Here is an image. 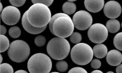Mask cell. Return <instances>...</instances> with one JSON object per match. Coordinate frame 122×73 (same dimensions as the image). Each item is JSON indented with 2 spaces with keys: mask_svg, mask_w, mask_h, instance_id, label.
Returning a JSON list of instances; mask_svg holds the SVG:
<instances>
[{
  "mask_svg": "<svg viewBox=\"0 0 122 73\" xmlns=\"http://www.w3.org/2000/svg\"><path fill=\"white\" fill-rule=\"evenodd\" d=\"M26 11L29 23L32 26L37 28L47 26L51 17L49 8L42 4H33Z\"/></svg>",
  "mask_w": 122,
  "mask_h": 73,
  "instance_id": "obj_1",
  "label": "cell"
},
{
  "mask_svg": "<svg viewBox=\"0 0 122 73\" xmlns=\"http://www.w3.org/2000/svg\"><path fill=\"white\" fill-rule=\"evenodd\" d=\"M46 49L48 54L53 59L62 60L66 58L69 54L70 45L65 38L55 37L48 42Z\"/></svg>",
  "mask_w": 122,
  "mask_h": 73,
  "instance_id": "obj_2",
  "label": "cell"
},
{
  "mask_svg": "<svg viewBox=\"0 0 122 73\" xmlns=\"http://www.w3.org/2000/svg\"><path fill=\"white\" fill-rule=\"evenodd\" d=\"M52 66L51 60L42 53L33 55L29 59L27 67L30 73H49Z\"/></svg>",
  "mask_w": 122,
  "mask_h": 73,
  "instance_id": "obj_3",
  "label": "cell"
},
{
  "mask_svg": "<svg viewBox=\"0 0 122 73\" xmlns=\"http://www.w3.org/2000/svg\"><path fill=\"white\" fill-rule=\"evenodd\" d=\"M93 50L87 44L80 43L73 46L71 51V57L75 64L85 65L90 63L93 57Z\"/></svg>",
  "mask_w": 122,
  "mask_h": 73,
  "instance_id": "obj_4",
  "label": "cell"
},
{
  "mask_svg": "<svg viewBox=\"0 0 122 73\" xmlns=\"http://www.w3.org/2000/svg\"><path fill=\"white\" fill-rule=\"evenodd\" d=\"M30 52V48L26 42L22 40H17L10 43L8 54L12 61L20 63L28 58Z\"/></svg>",
  "mask_w": 122,
  "mask_h": 73,
  "instance_id": "obj_5",
  "label": "cell"
},
{
  "mask_svg": "<svg viewBox=\"0 0 122 73\" xmlns=\"http://www.w3.org/2000/svg\"><path fill=\"white\" fill-rule=\"evenodd\" d=\"M74 27L73 21L69 16L60 17L53 24V34L59 38H67L73 33Z\"/></svg>",
  "mask_w": 122,
  "mask_h": 73,
  "instance_id": "obj_6",
  "label": "cell"
},
{
  "mask_svg": "<svg viewBox=\"0 0 122 73\" xmlns=\"http://www.w3.org/2000/svg\"><path fill=\"white\" fill-rule=\"evenodd\" d=\"M88 36L92 42L101 43L104 42L107 38L108 31L103 24L95 23L90 27L88 32Z\"/></svg>",
  "mask_w": 122,
  "mask_h": 73,
  "instance_id": "obj_7",
  "label": "cell"
},
{
  "mask_svg": "<svg viewBox=\"0 0 122 73\" xmlns=\"http://www.w3.org/2000/svg\"><path fill=\"white\" fill-rule=\"evenodd\" d=\"M74 27L80 31H85L91 26L93 18L89 12L85 10L76 12L72 18Z\"/></svg>",
  "mask_w": 122,
  "mask_h": 73,
  "instance_id": "obj_8",
  "label": "cell"
},
{
  "mask_svg": "<svg viewBox=\"0 0 122 73\" xmlns=\"http://www.w3.org/2000/svg\"><path fill=\"white\" fill-rule=\"evenodd\" d=\"M20 12L16 7L12 6H7L1 13L2 20L8 25H13L18 23L20 18Z\"/></svg>",
  "mask_w": 122,
  "mask_h": 73,
  "instance_id": "obj_9",
  "label": "cell"
},
{
  "mask_svg": "<svg viewBox=\"0 0 122 73\" xmlns=\"http://www.w3.org/2000/svg\"><path fill=\"white\" fill-rule=\"evenodd\" d=\"M105 15L110 19H115L118 18L122 13L121 5L115 1H110L105 4L104 7Z\"/></svg>",
  "mask_w": 122,
  "mask_h": 73,
  "instance_id": "obj_10",
  "label": "cell"
},
{
  "mask_svg": "<svg viewBox=\"0 0 122 73\" xmlns=\"http://www.w3.org/2000/svg\"><path fill=\"white\" fill-rule=\"evenodd\" d=\"M106 60L107 63L110 65L117 66L122 62V53L117 50H112L107 53Z\"/></svg>",
  "mask_w": 122,
  "mask_h": 73,
  "instance_id": "obj_11",
  "label": "cell"
},
{
  "mask_svg": "<svg viewBox=\"0 0 122 73\" xmlns=\"http://www.w3.org/2000/svg\"><path fill=\"white\" fill-rule=\"evenodd\" d=\"M21 23L23 28L29 33L32 34H39L45 30L46 27L42 28H37L32 26L28 21L26 16V11L24 13L22 18Z\"/></svg>",
  "mask_w": 122,
  "mask_h": 73,
  "instance_id": "obj_12",
  "label": "cell"
},
{
  "mask_svg": "<svg viewBox=\"0 0 122 73\" xmlns=\"http://www.w3.org/2000/svg\"><path fill=\"white\" fill-rule=\"evenodd\" d=\"M105 4L104 0H87L84 1L86 9L90 12L97 13L100 11L103 8Z\"/></svg>",
  "mask_w": 122,
  "mask_h": 73,
  "instance_id": "obj_13",
  "label": "cell"
},
{
  "mask_svg": "<svg viewBox=\"0 0 122 73\" xmlns=\"http://www.w3.org/2000/svg\"><path fill=\"white\" fill-rule=\"evenodd\" d=\"M93 50L94 56L99 59L103 58L108 53L107 47L103 44H98L95 45Z\"/></svg>",
  "mask_w": 122,
  "mask_h": 73,
  "instance_id": "obj_14",
  "label": "cell"
},
{
  "mask_svg": "<svg viewBox=\"0 0 122 73\" xmlns=\"http://www.w3.org/2000/svg\"><path fill=\"white\" fill-rule=\"evenodd\" d=\"M106 27L109 32L115 33L120 30L121 24L119 21L116 19L108 20L106 24Z\"/></svg>",
  "mask_w": 122,
  "mask_h": 73,
  "instance_id": "obj_15",
  "label": "cell"
},
{
  "mask_svg": "<svg viewBox=\"0 0 122 73\" xmlns=\"http://www.w3.org/2000/svg\"><path fill=\"white\" fill-rule=\"evenodd\" d=\"M63 11L67 15H72L76 10V6L75 3L70 1L66 2L62 6Z\"/></svg>",
  "mask_w": 122,
  "mask_h": 73,
  "instance_id": "obj_16",
  "label": "cell"
},
{
  "mask_svg": "<svg viewBox=\"0 0 122 73\" xmlns=\"http://www.w3.org/2000/svg\"><path fill=\"white\" fill-rule=\"evenodd\" d=\"M1 52H5L9 48L10 42L9 39L4 35H0Z\"/></svg>",
  "mask_w": 122,
  "mask_h": 73,
  "instance_id": "obj_17",
  "label": "cell"
},
{
  "mask_svg": "<svg viewBox=\"0 0 122 73\" xmlns=\"http://www.w3.org/2000/svg\"><path fill=\"white\" fill-rule=\"evenodd\" d=\"M113 43L116 49L122 51V32L119 33L115 35L114 38Z\"/></svg>",
  "mask_w": 122,
  "mask_h": 73,
  "instance_id": "obj_18",
  "label": "cell"
},
{
  "mask_svg": "<svg viewBox=\"0 0 122 73\" xmlns=\"http://www.w3.org/2000/svg\"><path fill=\"white\" fill-rule=\"evenodd\" d=\"M9 34L11 38L15 39L20 36L21 31L18 27L14 26L11 27L9 31Z\"/></svg>",
  "mask_w": 122,
  "mask_h": 73,
  "instance_id": "obj_19",
  "label": "cell"
},
{
  "mask_svg": "<svg viewBox=\"0 0 122 73\" xmlns=\"http://www.w3.org/2000/svg\"><path fill=\"white\" fill-rule=\"evenodd\" d=\"M70 36V41L72 43L75 44L80 43L82 40V36L81 34L78 32H73Z\"/></svg>",
  "mask_w": 122,
  "mask_h": 73,
  "instance_id": "obj_20",
  "label": "cell"
},
{
  "mask_svg": "<svg viewBox=\"0 0 122 73\" xmlns=\"http://www.w3.org/2000/svg\"><path fill=\"white\" fill-rule=\"evenodd\" d=\"M56 69L59 72H64L68 70V65L67 62L64 60H60L56 64Z\"/></svg>",
  "mask_w": 122,
  "mask_h": 73,
  "instance_id": "obj_21",
  "label": "cell"
},
{
  "mask_svg": "<svg viewBox=\"0 0 122 73\" xmlns=\"http://www.w3.org/2000/svg\"><path fill=\"white\" fill-rule=\"evenodd\" d=\"M14 70L10 64L3 63L0 64V73H13Z\"/></svg>",
  "mask_w": 122,
  "mask_h": 73,
  "instance_id": "obj_22",
  "label": "cell"
},
{
  "mask_svg": "<svg viewBox=\"0 0 122 73\" xmlns=\"http://www.w3.org/2000/svg\"><path fill=\"white\" fill-rule=\"evenodd\" d=\"M68 15L67 14H65L64 13H57L55 14L53 16H52L51 17V20H50V22L49 23V30H50L52 34H53V30H52V26L54 22L55 21L56 19L57 18L60 17L61 16H68Z\"/></svg>",
  "mask_w": 122,
  "mask_h": 73,
  "instance_id": "obj_23",
  "label": "cell"
},
{
  "mask_svg": "<svg viewBox=\"0 0 122 73\" xmlns=\"http://www.w3.org/2000/svg\"><path fill=\"white\" fill-rule=\"evenodd\" d=\"M36 45L39 47H42L45 44L46 39L43 36L39 35L37 36L35 40Z\"/></svg>",
  "mask_w": 122,
  "mask_h": 73,
  "instance_id": "obj_24",
  "label": "cell"
},
{
  "mask_svg": "<svg viewBox=\"0 0 122 73\" xmlns=\"http://www.w3.org/2000/svg\"><path fill=\"white\" fill-rule=\"evenodd\" d=\"M101 65V63L99 59H95L91 61V67L94 69H98L100 68Z\"/></svg>",
  "mask_w": 122,
  "mask_h": 73,
  "instance_id": "obj_25",
  "label": "cell"
},
{
  "mask_svg": "<svg viewBox=\"0 0 122 73\" xmlns=\"http://www.w3.org/2000/svg\"><path fill=\"white\" fill-rule=\"evenodd\" d=\"M68 73H88L85 69L80 67H75L71 69Z\"/></svg>",
  "mask_w": 122,
  "mask_h": 73,
  "instance_id": "obj_26",
  "label": "cell"
},
{
  "mask_svg": "<svg viewBox=\"0 0 122 73\" xmlns=\"http://www.w3.org/2000/svg\"><path fill=\"white\" fill-rule=\"evenodd\" d=\"M26 0H9V2L12 6L15 7H20L23 6Z\"/></svg>",
  "mask_w": 122,
  "mask_h": 73,
  "instance_id": "obj_27",
  "label": "cell"
},
{
  "mask_svg": "<svg viewBox=\"0 0 122 73\" xmlns=\"http://www.w3.org/2000/svg\"><path fill=\"white\" fill-rule=\"evenodd\" d=\"M54 0H31L33 4L36 3H41L46 5L47 7L51 6Z\"/></svg>",
  "mask_w": 122,
  "mask_h": 73,
  "instance_id": "obj_28",
  "label": "cell"
},
{
  "mask_svg": "<svg viewBox=\"0 0 122 73\" xmlns=\"http://www.w3.org/2000/svg\"><path fill=\"white\" fill-rule=\"evenodd\" d=\"M7 32L6 27L4 25H1V35H4Z\"/></svg>",
  "mask_w": 122,
  "mask_h": 73,
  "instance_id": "obj_29",
  "label": "cell"
},
{
  "mask_svg": "<svg viewBox=\"0 0 122 73\" xmlns=\"http://www.w3.org/2000/svg\"><path fill=\"white\" fill-rule=\"evenodd\" d=\"M116 70L117 73H122V64L117 66Z\"/></svg>",
  "mask_w": 122,
  "mask_h": 73,
  "instance_id": "obj_30",
  "label": "cell"
},
{
  "mask_svg": "<svg viewBox=\"0 0 122 73\" xmlns=\"http://www.w3.org/2000/svg\"><path fill=\"white\" fill-rule=\"evenodd\" d=\"M14 73H28L26 71L24 70H18L16 72H15Z\"/></svg>",
  "mask_w": 122,
  "mask_h": 73,
  "instance_id": "obj_31",
  "label": "cell"
},
{
  "mask_svg": "<svg viewBox=\"0 0 122 73\" xmlns=\"http://www.w3.org/2000/svg\"><path fill=\"white\" fill-rule=\"evenodd\" d=\"M91 73H103L100 70H96L93 71Z\"/></svg>",
  "mask_w": 122,
  "mask_h": 73,
  "instance_id": "obj_32",
  "label": "cell"
},
{
  "mask_svg": "<svg viewBox=\"0 0 122 73\" xmlns=\"http://www.w3.org/2000/svg\"><path fill=\"white\" fill-rule=\"evenodd\" d=\"M3 5L1 2H0V11H2L3 10Z\"/></svg>",
  "mask_w": 122,
  "mask_h": 73,
  "instance_id": "obj_33",
  "label": "cell"
},
{
  "mask_svg": "<svg viewBox=\"0 0 122 73\" xmlns=\"http://www.w3.org/2000/svg\"><path fill=\"white\" fill-rule=\"evenodd\" d=\"M3 59L2 56L1 55H0V64H2L3 61Z\"/></svg>",
  "mask_w": 122,
  "mask_h": 73,
  "instance_id": "obj_34",
  "label": "cell"
},
{
  "mask_svg": "<svg viewBox=\"0 0 122 73\" xmlns=\"http://www.w3.org/2000/svg\"><path fill=\"white\" fill-rule=\"evenodd\" d=\"M106 73H114L113 72H112V71H109V72H107Z\"/></svg>",
  "mask_w": 122,
  "mask_h": 73,
  "instance_id": "obj_35",
  "label": "cell"
},
{
  "mask_svg": "<svg viewBox=\"0 0 122 73\" xmlns=\"http://www.w3.org/2000/svg\"><path fill=\"white\" fill-rule=\"evenodd\" d=\"M69 1L71 2H73L76 1V0H68Z\"/></svg>",
  "mask_w": 122,
  "mask_h": 73,
  "instance_id": "obj_36",
  "label": "cell"
},
{
  "mask_svg": "<svg viewBox=\"0 0 122 73\" xmlns=\"http://www.w3.org/2000/svg\"><path fill=\"white\" fill-rule=\"evenodd\" d=\"M58 73V72H52V73Z\"/></svg>",
  "mask_w": 122,
  "mask_h": 73,
  "instance_id": "obj_37",
  "label": "cell"
},
{
  "mask_svg": "<svg viewBox=\"0 0 122 73\" xmlns=\"http://www.w3.org/2000/svg\"></svg>",
  "mask_w": 122,
  "mask_h": 73,
  "instance_id": "obj_38",
  "label": "cell"
}]
</instances>
